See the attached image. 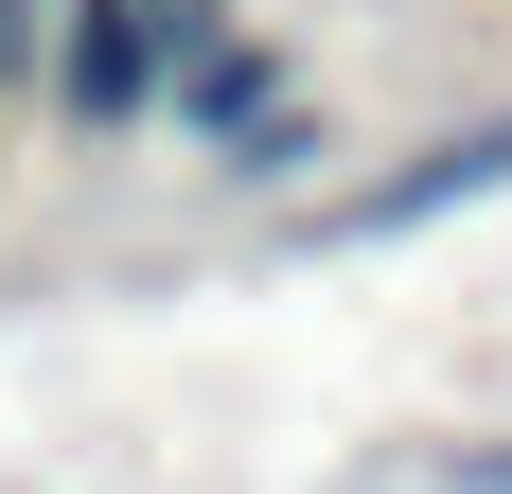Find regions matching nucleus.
I'll return each instance as SVG.
<instances>
[{
	"label": "nucleus",
	"instance_id": "obj_1",
	"mask_svg": "<svg viewBox=\"0 0 512 494\" xmlns=\"http://www.w3.org/2000/svg\"><path fill=\"white\" fill-rule=\"evenodd\" d=\"M53 124L71 142H124V124H159L177 106V18L159 0H53Z\"/></svg>",
	"mask_w": 512,
	"mask_h": 494
},
{
	"label": "nucleus",
	"instance_id": "obj_2",
	"mask_svg": "<svg viewBox=\"0 0 512 494\" xmlns=\"http://www.w3.org/2000/svg\"><path fill=\"white\" fill-rule=\"evenodd\" d=\"M477 195H512V106H495V124H460V142H424V159H389V177H354V195L318 212L301 247H389V230H424V212H477Z\"/></svg>",
	"mask_w": 512,
	"mask_h": 494
},
{
	"label": "nucleus",
	"instance_id": "obj_3",
	"mask_svg": "<svg viewBox=\"0 0 512 494\" xmlns=\"http://www.w3.org/2000/svg\"><path fill=\"white\" fill-rule=\"evenodd\" d=\"M53 71V0H0V89H36Z\"/></svg>",
	"mask_w": 512,
	"mask_h": 494
},
{
	"label": "nucleus",
	"instance_id": "obj_4",
	"mask_svg": "<svg viewBox=\"0 0 512 494\" xmlns=\"http://www.w3.org/2000/svg\"><path fill=\"white\" fill-rule=\"evenodd\" d=\"M442 477H460V494H512V442H442Z\"/></svg>",
	"mask_w": 512,
	"mask_h": 494
}]
</instances>
